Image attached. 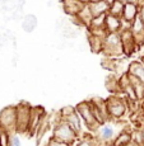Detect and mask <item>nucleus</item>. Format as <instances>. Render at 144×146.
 <instances>
[{
  "instance_id": "22",
  "label": "nucleus",
  "mask_w": 144,
  "mask_h": 146,
  "mask_svg": "<svg viewBox=\"0 0 144 146\" xmlns=\"http://www.w3.org/2000/svg\"><path fill=\"white\" fill-rule=\"evenodd\" d=\"M129 65H130V62H128V61H126L125 56H124V57H117L116 58V62H115L114 72L117 75V76H121L123 74H126V72H128Z\"/></svg>"
},
{
  "instance_id": "10",
  "label": "nucleus",
  "mask_w": 144,
  "mask_h": 146,
  "mask_svg": "<svg viewBox=\"0 0 144 146\" xmlns=\"http://www.w3.org/2000/svg\"><path fill=\"white\" fill-rule=\"evenodd\" d=\"M130 29L133 32V36H134L135 41H137L138 46L142 48L144 46V22L139 18V17H137V18L134 19V22L131 23Z\"/></svg>"
},
{
  "instance_id": "29",
  "label": "nucleus",
  "mask_w": 144,
  "mask_h": 146,
  "mask_svg": "<svg viewBox=\"0 0 144 146\" xmlns=\"http://www.w3.org/2000/svg\"><path fill=\"white\" fill-rule=\"evenodd\" d=\"M45 146H72V145L66 144V142H63V141H59V140H56V139L52 137V139L50 140Z\"/></svg>"
},
{
  "instance_id": "19",
  "label": "nucleus",
  "mask_w": 144,
  "mask_h": 146,
  "mask_svg": "<svg viewBox=\"0 0 144 146\" xmlns=\"http://www.w3.org/2000/svg\"><path fill=\"white\" fill-rule=\"evenodd\" d=\"M87 41H88L89 48L93 53H102L103 48V38L97 37V36L92 35V33L87 32Z\"/></svg>"
},
{
  "instance_id": "26",
  "label": "nucleus",
  "mask_w": 144,
  "mask_h": 146,
  "mask_svg": "<svg viewBox=\"0 0 144 146\" xmlns=\"http://www.w3.org/2000/svg\"><path fill=\"white\" fill-rule=\"evenodd\" d=\"M10 135L12 132L0 128V146H10Z\"/></svg>"
},
{
  "instance_id": "8",
  "label": "nucleus",
  "mask_w": 144,
  "mask_h": 146,
  "mask_svg": "<svg viewBox=\"0 0 144 146\" xmlns=\"http://www.w3.org/2000/svg\"><path fill=\"white\" fill-rule=\"evenodd\" d=\"M120 38H121V43H123V51H124V56L125 57H130L133 53H135L140 48L138 46L137 41H135L134 36L130 28L128 29H121L120 32Z\"/></svg>"
},
{
  "instance_id": "9",
  "label": "nucleus",
  "mask_w": 144,
  "mask_h": 146,
  "mask_svg": "<svg viewBox=\"0 0 144 146\" xmlns=\"http://www.w3.org/2000/svg\"><path fill=\"white\" fill-rule=\"evenodd\" d=\"M47 117L46 112H45L44 107H32V112H31V118H29V126H28V133L29 135H36L38 127L41 126V123L44 122V119Z\"/></svg>"
},
{
  "instance_id": "12",
  "label": "nucleus",
  "mask_w": 144,
  "mask_h": 146,
  "mask_svg": "<svg viewBox=\"0 0 144 146\" xmlns=\"http://www.w3.org/2000/svg\"><path fill=\"white\" fill-rule=\"evenodd\" d=\"M105 28L109 33H119L123 29V19H121V17H116L107 13Z\"/></svg>"
},
{
  "instance_id": "18",
  "label": "nucleus",
  "mask_w": 144,
  "mask_h": 146,
  "mask_svg": "<svg viewBox=\"0 0 144 146\" xmlns=\"http://www.w3.org/2000/svg\"><path fill=\"white\" fill-rule=\"evenodd\" d=\"M128 72L133 76L138 78L139 80H142L144 83V64L142 60H134L129 65Z\"/></svg>"
},
{
  "instance_id": "37",
  "label": "nucleus",
  "mask_w": 144,
  "mask_h": 146,
  "mask_svg": "<svg viewBox=\"0 0 144 146\" xmlns=\"http://www.w3.org/2000/svg\"><path fill=\"white\" fill-rule=\"evenodd\" d=\"M142 61H143V64H144V60H142Z\"/></svg>"
},
{
  "instance_id": "20",
  "label": "nucleus",
  "mask_w": 144,
  "mask_h": 146,
  "mask_svg": "<svg viewBox=\"0 0 144 146\" xmlns=\"http://www.w3.org/2000/svg\"><path fill=\"white\" fill-rule=\"evenodd\" d=\"M105 85H106V89L109 92H111L112 94H120L121 90H120V86H119V76L115 72L110 74L109 76L106 78V81H105Z\"/></svg>"
},
{
  "instance_id": "16",
  "label": "nucleus",
  "mask_w": 144,
  "mask_h": 146,
  "mask_svg": "<svg viewBox=\"0 0 144 146\" xmlns=\"http://www.w3.org/2000/svg\"><path fill=\"white\" fill-rule=\"evenodd\" d=\"M37 24H38V21L35 14H26L21 22L22 29L26 33H32L33 31L37 28Z\"/></svg>"
},
{
  "instance_id": "34",
  "label": "nucleus",
  "mask_w": 144,
  "mask_h": 146,
  "mask_svg": "<svg viewBox=\"0 0 144 146\" xmlns=\"http://www.w3.org/2000/svg\"><path fill=\"white\" fill-rule=\"evenodd\" d=\"M142 131H143V140H144V127L142 128Z\"/></svg>"
},
{
  "instance_id": "21",
  "label": "nucleus",
  "mask_w": 144,
  "mask_h": 146,
  "mask_svg": "<svg viewBox=\"0 0 144 146\" xmlns=\"http://www.w3.org/2000/svg\"><path fill=\"white\" fill-rule=\"evenodd\" d=\"M100 142L96 139V136H92V135L88 133H83L80 137L75 141V144L73 146H98Z\"/></svg>"
},
{
  "instance_id": "27",
  "label": "nucleus",
  "mask_w": 144,
  "mask_h": 146,
  "mask_svg": "<svg viewBox=\"0 0 144 146\" xmlns=\"http://www.w3.org/2000/svg\"><path fill=\"white\" fill-rule=\"evenodd\" d=\"M59 112H60L61 118L65 119L66 117H69L70 114L75 112V107H73V106H65V107H63V108H61Z\"/></svg>"
},
{
  "instance_id": "7",
  "label": "nucleus",
  "mask_w": 144,
  "mask_h": 146,
  "mask_svg": "<svg viewBox=\"0 0 144 146\" xmlns=\"http://www.w3.org/2000/svg\"><path fill=\"white\" fill-rule=\"evenodd\" d=\"M119 132H120V131H119ZM119 132L116 130V126L111 125L109 121V122H105V123H102V125H100V127L94 131V136H96V139L98 140L100 144L111 145L112 140L116 137V135Z\"/></svg>"
},
{
  "instance_id": "28",
  "label": "nucleus",
  "mask_w": 144,
  "mask_h": 146,
  "mask_svg": "<svg viewBox=\"0 0 144 146\" xmlns=\"http://www.w3.org/2000/svg\"><path fill=\"white\" fill-rule=\"evenodd\" d=\"M10 146H22V141L18 132H12L10 135Z\"/></svg>"
},
{
  "instance_id": "1",
  "label": "nucleus",
  "mask_w": 144,
  "mask_h": 146,
  "mask_svg": "<svg viewBox=\"0 0 144 146\" xmlns=\"http://www.w3.org/2000/svg\"><path fill=\"white\" fill-rule=\"evenodd\" d=\"M106 104L110 121H120L126 114V112L129 111L128 97H126V100H124L120 94H112L110 98H107Z\"/></svg>"
},
{
  "instance_id": "32",
  "label": "nucleus",
  "mask_w": 144,
  "mask_h": 146,
  "mask_svg": "<svg viewBox=\"0 0 144 146\" xmlns=\"http://www.w3.org/2000/svg\"><path fill=\"white\" fill-rule=\"evenodd\" d=\"M98 146H111V145H110V144H100Z\"/></svg>"
},
{
  "instance_id": "14",
  "label": "nucleus",
  "mask_w": 144,
  "mask_h": 146,
  "mask_svg": "<svg viewBox=\"0 0 144 146\" xmlns=\"http://www.w3.org/2000/svg\"><path fill=\"white\" fill-rule=\"evenodd\" d=\"M133 142V131L121 130L111 142V146H128Z\"/></svg>"
},
{
  "instance_id": "35",
  "label": "nucleus",
  "mask_w": 144,
  "mask_h": 146,
  "mask_svg": "<svg viewBox=\"0 0 144 146\" xmlns=\"http://www.w3.org/2000/svg\"><path fill=\"white\" fill-rule=\"evenodd\" d=\"M92 1H100V0H92Z\"/></svg>"
},
{
  "instance_id": "3",
  "label": "nucleus",
  "mask_w": 144,
  "mask_h": 146,
  "mask_svg": "<svg viewBox=\"0 0 144 146\" xmlns=\"http://www.w3.org/2000/svg\"><path fill=\"white\" fill-rule=\"evenodd\" d=\"M75 109H77V113L79 114V117L83 121L84 126H86L89 131H96L100 127L101 123L97 121L94 113H93L91 100H83V102L78 103V104L75 106Z\"/></svg>"
},
{
  "instance_id": "6",
  "label": "nucleus",
  "mask_w": 144,
  "mask_h": 146,
  "mask_svg": "<svg viewBox=\"0 0 144 146\" xmlns=\"http://www.w3.org/2000/svg\"><path fill=\"white\" fill-rule=\"evenodd\" d=\"M0 128L17 132V107L8 106L0 111Z\"/></svg>"
},
{
  "instance_id": "31",
  "label": "nucleus",
  "mask_w": 144,
  "mask_h": 146,
  "mask_svg": "<svg viewBox=\"0 0 144 146\" xmlns=\"http://www.w3.org/2000/svg\"><path fill=\"white\" fill-rule=\"evenodd\" d=\"M79 1L82 3V4H84V5H87V4H89V3L92 1V0H79Z\"/></svg>"
},
{
  "instance_id": "13",
  "label": "nucleus",
  "mask_w": 144,
  "mask_h": 146,
  "mask_svg": "<svg viewBox=\"0 0 144 146\" xmlns=\"http://www.w3.org/2000/svg\"><path fill=\"white\" fill-rule=\"evenodd\" d=\"M61 7H63V10L65 12V14L72 17V15H77L82 10V8L84 7V4H82L79 0H63Z\"/></svg>"
},
{
  "instance_id": "24",
  "label": "nucleus",
  "mask_w": 144,
  "mask_h": 146,
  "mask_svg": "<svg viewBox=\"0 0 144 146\" xmlns=\"http://www.w3.org/2000/svg\"><path fill=\"white\" fill-rule=\"evenodd\" d=\"M105 22H106V14L103 15H97L93 17L91 24L87 29H97V28H105Z\"/></svg>"
},
{
  "instance_id": "17",
  "label": "nucleus",
  "mask_w": 144,
  "mask_h": 146,
  "mask_svg": "<svg viewBox=\"0 0 144 146\" xmlns=\"http://www.w3.org/2000/svg\"><path fill=\"white\" fill-rule=\"evenodd\" d=\"M65 121L72 126L73 130L79 135V137L83 135V125L84 123H83V121H82L80 117H79V114L77 113V109H75L74 113H72L69 117H66Z\"/></svg>"
},
{
  "instance_id": "11",
  "label": "nucleus",
  "mask_w": 144,
  "mask_h": 146,
  "mask_svg": "<svg viewBox=\"0 0 144 146\" xmlns=\"http://www.w3.org/2000/svg\"><path fill=\"white\" fill-rule=\"evenodd\" d=\"M138 14H139V5L135 4V3H125L121 19H123L125 23L131 24L133 22H134V19L138 17Z\"/></svg>"
},
{
  "instance_id": "23",
  "label": "nucleus",
  "mask_w": 144,
  "mask_h": 146,
  "mask_svg": "<svg viewBox=\"0 0 144 146\" xmlns=\"http://www.w3.org/2000/svg\"><path fill=\"white\" fill-rule=\"evenodd\" d=\"M124 7H125V1L124 0H115L110 4L109 8V14H112V15L116 17H121L124 12Z\"/></svg>"
},
{
  "instance_id": "2",
  "label": "nucleus",
  "mask_w": 144,
  "mask_h": 146,
  "mask_svg": "<svg viewBox=\"0 0 144 146\" xmlns=\"http://www.w3.org/2000/svg\"><path fill=\"white\" fill-rule=\"evenodd\" d=\"M52 137L73 146L79 139V135L73 130L72 126L65 119H61L52 127Z\"/></svg>"
},
{
  "instance_id": "25",
  "label": "nucleus",
  "mask_w": 144,
  "mask_h": 146,
  "mask_svg": "<svg viewBox=\"0 0 144 146\" xmlns=\"http://www.w3.org/2000/svg\"><path fill=\"white\" fill-rule=\"evenodd\" d=\"M116 58H117V57H116ZM116 58H115V57H109V56H105V57H103V60L101 61V66H102L105 70H109V71L114 72Z\"/></svg>"
},
{
  "instance_id": "5",
  "label": "nucleus",
  "mask_w": 144,
  "mask_h": 146,
  "mask_svg": "<svg viewBox=\"0 0 144 146\" xmlns=\"http://www.w3.org/2000/svg\"><path fill=\"white\" fill-rule=\"evenodd\" d=\"M15 107H17V132L26 133L28 132L32 106L27 102H21Z\"/></svg>"
},
{
  "instance_id": "36",
  "label": "nucleus",
  "mask_w": 144,
  "mask_h": 146,
  "mask_svg": "<svg viewBox=\"0 0 144 146\" xmlns=\"http://www.w3.org/2000/svg\"><path fill=\"white\" fill-rule=\"evenodd\" d=\"M58 1H60V3H61V1H63V0H58Z\"/></svg>"
},
{
  "instance_id": "15",
  "label": "nucleus",
  "mask_w": 144,
  "mask_h": 146,
  "mask_svg": "<svg viewBox=\"0 0 144 146\" xmlns=\"http://www.w3.org/2000/svg\"><path fill=\"white\" fill-rule=\"evenodd\" d=\"M88 7L91 9L93 17H97V15H103V14L109 13L110 4L106 0H100V1H91L88 4Z\"/></svg>"
},
{
  "instance_id": "30",
  "label": "nucleus",
  "mask_w": 144,
  "mask_h": 146,
  "mask_svg": "<svg viewBox=\"0 0 144 146\" xmlns=\"http://www.w3.org/2000/svg\"><path fill=\"white\" fill-rule=\"evenodd\" d=\"M138 17L144 22V4L139 5V14H138Z\"/></svg>"
},
{
  "instance_id": "33",
  "label": "nucleus",
  "mask_w": 144,
  "mask_h": 146,
  "mask_svg": "<svg viewBox=\"0 0 144 146\" xmlns=\"http://www.w3.org/2000/svg\"><path fill=\"white\" fill-rule=\"evenodd\" d=\"M106 1L109 3V4H111V3H112V1H115V0H106Z\"/></svg>"
},
{
  "instance_id": "4",
  "label": "nucleus",
  "mask_w": 144,
  "mask_h": 146,
  "mask_svg": "<svg viewBox=\"0 0 144 146\" xmlns=\"http://www.w3.org/2000/svg\"><path fill=\"white\" fill-rule=\"evenodd\" d=\"M102 55L109 57H124L120 33H109L103 40Z\"/></svg>"
}]
</instances>
